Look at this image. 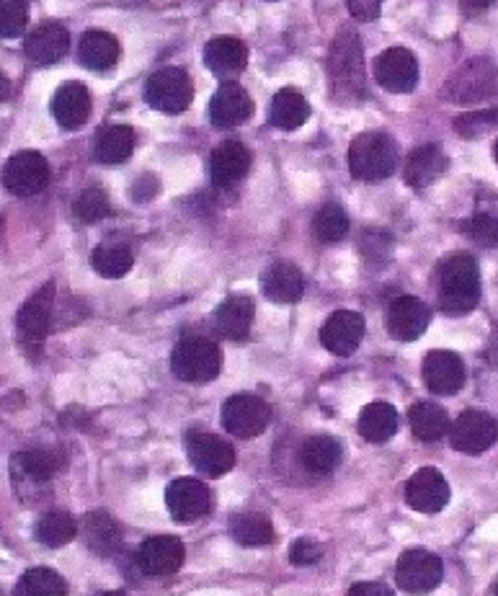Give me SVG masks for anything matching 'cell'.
Masks as SVG:
<instances>
[{"mask_svg": "<svg viewBox=\"0 0 498 596\" xmlns=\"http://www.w3.org/2000/svg\"><path fill=\"white\" fill-rule=\"evenodd\" d=\"M328 78L338 102H359L367 96L364 52L354 28H341L336 34L328 55Z\"/></svg>", "mask_w": 498, "mask_h": 596, "instance_id": "1", "label": "cell"}, {"mask_svg": "<svg viewBox=\"0 0 498 596\" xmlns=\"http://www.w3.org/2000/svg\"><path fill=\"white\" fill-rule=\"evenodd\" d=\"M480 303L478 261L467 254L447 258L439 269V305L447 315H467Z\"/></svg>", "mask_w": 498, "mask_h": 596, "instance_id": "2", "label": "cell"}, {"mask_svg": "<svg viewBox=\"0 0 498 596\" xmlns=\"http://www.w3.org/2000/svg\"><path fill=\"white\" fill-rule=\"evenodd\" d=\"M346 161L357 182L380 184L393 176L395 165H398V148L385 132H364L351 142Z\"/></svg>", "mask_w": 498, "mask_h": 596, "instance_id": "3", "label": "cell"}, {"mask_svg": "<svg viewBox=\"0 0 498 596\" xmlns=\"http://www.w3.org/2000/svg\"><path fill=\"white\" fill-rule=\"evenodd\" d=\"M220 349L215 347L209 339H201V336H192V339H184L173 349L171 367L173 375L184 383H212L215 377L220 375Z\"/></svg>", "mask_w": 498, "mask_h": 596, "instance_id": "4", "label": "cell"}, {"mask_svg": "<svg viewBox=\"0 0 498 596\" xmlns=\"http://www.w3.org/2000/svg\"><path fill=\"white\" fill-rule=\"evenodd\" d=\"M222 429L238 440H256L258 434L266 432L271 421V408L264 398L251 393L230 395L220 413Z\"/></svg>", "mask_w": 498, "mask_h": 596, "instance_id": "5", "label": "cell"}, {"mask_svg": "<svg viewBox=\"0 0 498 596\" xmlns=\"http://www.w3.org/2000/svg\"><path fill=\"white\" fill-rule=\"evenodd\" d=\"M146 98L155 112L182 114L192 106L194 85L182 68H163L150 75Z\"/></svg>", "mask_w": 498, "mask_h": 596, "instance_id": "6", "label": "cell"}, {"mask_svg": "<svg viewBox=\"0 0 498 596\" xmlns=\"http://www.w3.org/2000/svg\"><path fill=\"white\" fill-rule=\"evenodd\" d=\"M444 565L435 552L414 548L406 550L398 560V571H395V581L406 594L424 596L431 594L435 588L442 584Z\"/></svg>", "mask_w": 498, "mask_h": 596, "instance_id": "7", "label": "cell"}, {"mask_svg": "<svg viewBox=\"0 0 498 596\" xmlns=\"http://www.w3.org/2000/svg\"><path fill=\"white\" fill-rule=\"evenodd\" d=\"M55 284L47 282L21 305L16 315V334L26 349H39L53 328L55 313Z\"/></svg>", "mask_w": 498, "mask_h": 596, "instance_id": "8", "label": "cell"}, {"mask_svg": "<svg viewBox=\"0 0 498 596\" xmlns=\"http://www.w3.org/2000/svg\"><path fill=\"white\" fill-rule=\"evenodd\" d=\"M450 444L462 455H483L498 440V423L486 411H462L454 423H450Z\"/></svg>", "mask_w": 498, "mask_h": 596, "instance_id": "9", "label": "cell"}, {"mask_svg": "<svg viewBox=\"0 0 498 596\" xmlns=\"http://www.w3.org/2000/svg\"><path fill=\"white\" fill-rule=\"evenodd\" d=\"M186 455H189L194 470L207 478L225 476L235 465L233 444L209 432H194L186 436Z\"/></svg>", "mask_w": 498, "mask_h": 596, "instance_id": "10", "label": "cell"}, {"mask_svg": "<svg viewBox=\"0 0 498 596\" xmlns=\"http://www.w3.org/2000/svg\"><path fill=\"white\" fill-rule=\"evenodd\" d=\"M49 184V163L45 155L34 153V150H24L16 153L5 163L3 168V186L13 197H34V194L45 191Z\"/></svg>", "mask_w": 498, "mask_h": 596, "instance_id": "11", "label": "cell"}, {"mask_svg": "<svg viewBox=\"0 0 498 596\" xmlns=\"http://www.w3.org/2000/svg\"><path fill=\"white\" fill-rule=\"evenodd\" d=\"M186 550L176 535H155L137 548L135 563L146 576H171L184 565Z\"/></svg>", "mask_w": 498, "mask_h": 596, "instance_id": "12", "label": "cell"}, {"mask_svg": "<svg viewBox=\"0 0 498 596\" xmlns=\"http://www.w3.org/2000/svg\"><path fill=\"white\" fill-rule=\"evenodd\" d=\"M374 81L390 93H410L418 83V60L410 49L393 47L385 49L374 60Z\"/></svg>", "mask_w": 498, "mask_h": 596, "instance_id": "13", "label": "cell"}, {"mask_svg": "<svg viewBox=\"0 0 498 596\" xmlns=\"http://www.w3.org/2000/svg\"><path fill=\"white\" fill-rule=\"evenodd\" d=\"M165 506H169L173 519L192 524L209 512L212 493L197 478H178L165 488Z\"/></svg>", "mask_w": 498, "mask_h": 596, "instance_id": "14", "label": "cell"}, {"mask_svg": "<svg viewBox=\"0 0 498 596\" xmlns=\"http://www.w3.org/2000/svg\"><path fill=\"white\" fill-rule=\"evenodd\" d=\"M431 323V311L424 300L418 297H403L393 300L385 315V328L395 341H416L421 339Z\"/></svg>", "mask_w": 498, "mask_h": 596, "instance_id": "15", "label": "cell"}, {"mask_svg": "<svg viewBox=\"0 0 498 596\" xmlns=\"http://www.w3.org/2000/svg\"><path fill=\"white\" fill-rule=\"evenodd\" d=\"M450 501V483L437 468L416 470L406 483V504L414 512L437 514Z\"/></svg>", "mask_w": 498, "mask_h": 596, "instance_id": "16", "label": "cell"}, {"mask_svg": "<svg viewBox=\"0 0 498 596\" xmlns=\"http://www.w3.org/2000/svg\"><path fill=\"white\" fill-rule=\"evenodd\" d=\"M251 114H254V102H251L248 91L235 81L222 83L209 104V119L220 129L241 127L251 119Z\"/></svg>", "mask_w": 498, "mask_h": 596, "instance_id": "17", "label": "cell"}, {"mask_svg": "<svg viewBox=\"0 0 498 596\" xmlns=\"http://www.w3.org/2000/svg\"><path fill=\"white\" fill-rule=\"evenodd\" d=\"M424 383L435 395H454L465 385V364L454 351H429L421 367Z\"/></svg>", "mask_w": 498, "mask_h": 596, "instance_id": "18", "label": "cell"}, {"mask_svg": "<svg viewBox=\"0 0 498 596\" xmlns=\"http://www.w3.org/2000/svg\"><path fill=\"white\" fill-rule=\"evenodd\" d=\"M364 339V318L354 311H336L321 328V343L331 354L349 357Z\"/></svg>", "mask_w": 498, "mask_h": 596, "instance_id": "19", "label": "cell"}, {"mask_svg": "<svg viewBox=\"0 0 498 596\" xmlns=\"http://www.w3.org/2000/svg\"><path fill=\"white\" fill-rule=\"evenodd\" d=\"M496 85V73L488 68L486 62H467L465 68L460 70L458 75L450 78L447 83V102H458V104H473V102H483V98L490 96Z\"/></svg>", "mask_w": 498, "mask_h": 596, "instance_id": "20", "label": "cell"}, {"mask_svg": "<svg viewBox=\"0 0 498 596\" xmlns=\"http://www.w3.org/2000/svg\"><path fill=\"white\" fill-rule=\"evenodd\" d=\"M251 168V150L238 140H225L215 148L212 163H209V174L212 184L218 189H230V186L241 184Z\"/></svg>", "mask_w": 498, "mask_h": 596, "instance_id": "21", "label": "cell"}, {"mask_svg": "<svg viewBox=\"0 0 498 596\" xmlns=\"http://www.w3.org/2000/svg\"><path fill=\"white\" fill-rule=\"evenodd\" d=\"M262 292L277 305H292L305 294V277L290 261H277L264 271Z\"/></svg>", "mask_w": 498, "mask_h": 596, "instance_id": "22", "label": "cell"}, {"mask_svg": "<svg viewBox=\"0 0 498 596\" xmlns=\"http://www.w3.org/2000/svg\"><path fill=\"white\" fill-rule=\"evenodd\" d=\"M57 470H60V459H57L55 452L49 449L16 452V455L11 457V476L16 488L49 483Z\"/></svg>", "mask_w": 498, "mask_h": 596, "instance_id": "23", "label": "cell"}, {"mask_svg": "<svg viewBox=\"0 0 498 596\" xmlns=\"http://www.w3.org/2000/svg\"><path fill=\"white\" fill-rule=\"evenodd\" d=\"M26 57L37 65H53L57 60H62L65 52L70 49V34L68 28L57 21H47L34 28L32 34L26 37Z\"/></svg>", "mask_w": 498, "mask_h": 596, "instance_id": "24", "label": "cell"}, {"mask_svg": "<svg viewBox=\"0 0 498 596\" xmlns=\"http://www.w3.org/2000/svg\"><path fill=\"white\" fill-rule=\"evenodd\" d=\"M53 114L62 129H81L91 117V93L83 83H65L53 98Z\"/></svg>", "mask_w": 498, "mask_h": 596, "instance_id": "25", "label": "cell"}, {"mask_svg": "<svg viewBox=\"0 0 498 596\" xmlns=\"http://www.w3.org/2000/svg\"><path fill=\"white\" fill-rule=\"evenodd\" d=\"M81 537L93 556L109 558L121 548V529L117 519L106 512H91L81 522Z\"/></svg>", "mask_w": 498, "mask_h": 596, "instance_id": "26", "label": "cell"}, {"mask_svg": "<svg viewBox=\"0 0 498 596\" xmlns=\"http://www.w3.org/2000/svg\"><path fill=\"white\" fill-rule=\"evenodd\" d=\"M248 62V49L235 37H215L205 47V65L222 81L241 75Z\"/></svg>", "mask_w": 498, "mask_h": 596, "instance_id": "27", "label": "cell"}, {"mask_svg": "<svg viewBox=\"0 0 498 596\" xmlns=\"http://www.w3.org/2000/svg\"><path fill=\"white\" fill-rule=\"evenodd\" d=\"M256 307L254 300L245 297V294H233L215 313V326H218L220 336H225L230 341H243L248 336L251 323H254Z\"/></svg>", "mask_w": 498, "mask_h": 596, "instance_id": "28", "label": "cell"}, {"mask_svg": "<svg viewBox=\"0 0 498 596\" xmlns=\"http://www.w3.org/2000/svg\"><path fill=\"white\" fill-rule=\"evenodd\" d=\"M121 55L117 37H112L109 32H99V28H91L81 37V45H78V62L89 70H109L117 65Z\"/></svg>", "mask_w": 498, "mask_h": 596, "instance_id": "29", "label": "cell"}, {"mask_svg": "<svg viewBox=\"0 0 498 596\" xmlns=\"http://www.w3.org/2000/svg\"><path fill=\"white\" fill-rule=\"evenodd\" d=\"M344 449L338 444L336 436L331 434H315L310 440L302 442L300 447V463L305 465V470L313 472V476H328L338 468L341 463Z\"/></svg>", "mask_w": 498, "mask_h": 596, "instance_id": "30", "label": "cell"}, {"mask_svg": "<svg viewBox=\"0 0 498 596\" xmlns=\"http://www.w3.org/2000/svg\"><path fill=\"white\" fill-rule=\"evenodd\" d=\"M410 432L418 442H439L450 434V413L442 406L431 404V400H421L408 411Z\"/></svg>", "mask_w": 498, "mask_h": 596, "instance_id": "31", "label": "cell"}, {"mask_svg": "<svg viewBox=\"0 0 498 596\" xmlns=\"http://www.w3.org/2000/svg\"><path fill=\"white\" fill-rule=\"evenodd\" d=\"M447 171V155L437 145H421L410 153L406 163V184L414 189L431 186Z\"/></svg>", "mask_w": 498, "mask_h": 596, "instance_id": "32", "label": "cell"}, {"mask_svg": "<svg viewBox=\"0 0 498 596\" xmlns=\"http://www.w3.org/2000/svg\"><path fill=\"white\" fill-rule=\"evenodd\" d=\"M398 432V411L390 404H370L359 416V434L372 444H385Z\"/></svg>", "mask_w": 498, "mask_h": 596, "instance_id": "33", "label": "cell"}, {"mask_svg": "<svg viewBox=\"0 0 498 596\" xmlns=\"http://www.w3.org/2000/svg\"><path fill=\"white\" fill-rule=\"evenodd\" d=\"M135 150V132L125 125H112L101 129L96 135V145H93V155L99 163L117 165L125 163Z\"/></svg>", "mask_w": 498, "mask_h": 596, "instance_id": "34", "label": "cell"}, {"mask_svg": "<svg viewBox=\"0 0 498 596\" xmlns=\"http://www.w3.org/2000/svg\"><path fill=\"white\" fill-rule=\"evenodd\" d=\"M230 537H233L238 545H245V548H262V545H271L277 533H274V524L269 516L245 512L235 514L233 519H230Z\"/></svg>", "mask_w": 498, "mask_h": 596, "instance_id": "35", "label": "cell"}, {"mask_svg": "<svg viewBox=\"0 0 498 596\" xmlns=\"http://www.w3.org/2000/svg\"><path fill=\"white\" fill-rule=\"evenodd\" d=\"M271 125L279 127V129H298L308 121L310 117V106H308V98L302 96L300 91L294 89H285L279 91L277 96H274L271 102Z\"/></svg>", "mask_w": 498, "mask_h": 596, "instance_id": "36", "label": "cell"}, {"mask_svg": "<svg viewBox=\"0 0 498 596\" xmlns=\"http://www.w3.org/2000/svg\"><path fill=\"white\" fill-rule=\"evenodd\" d=\"M78 535V519L68 512H49L34 524V537L47 548H62Z\"/></svg>", "mask_w": 498, "mask_h": 596, "instance_id": "37", "label": "cell"}, {"mask_svg": "<svg viewBox=\"0 0 498 596\" xmlns=\"http://www.w3.org/2000/svg\"><path fill=\"white\" fill-rule=\"evenodd\" d=\"M68 594V584L60 573L53 569H28L24 576L19 579L13 596H65Z\"/></svg>", "mask_w": 498, "mask_h": 596, "instance_id": "38", "label": "cell"}, {"mask_svg": "<svg viewBox=\"0 0 498 596\" xmlns=\"http://www.w3.org/2000/svg\"><path fill=\"white\" fill-rule=\"evenodd\" d=\"M313 233L321 243H338L349 233V214L344 212L341 204L328 202L321 207L313 220Z\"/></svg>", "mask_w": 498, "mask_h": 596, "instance_id": "39", "label": "cell"}, {"mask_svg": "<svg viewBox=\"0 0 498 596\" xmlns=\"http://www.w3.org/2000/svg\"><path fill=\"white\" fill-rule=\"evenodd\" d=\"M135 258L125 246H99L91 256V267L104 279H121L132 269Z\"/></svg>", "mask_w": 498, "mask_h": 596, "instance_id": "40", "label": "cell"}, {"mask_svg": "<svg viewBox=\"0 0 498 596\" xmlns=\"http://www.w3.org/2000/svg\"><path fill=\"white\" fill-rule=\"evenodd\" d=\"M73 214L85 225H93V222L106 220L112 214V202L106 197V191L101 189H85L76 197L73 202Z\"/></svg>", "mask_w": 498, "mask_h": 596, "instance_id": "41", "label": "cell"}, {"mask_svg": "<svg viewBox=\"0 0 498 596\" xmlns=\"http://www.w3.org/2000/svg\"><path fill=\"white\" fill-rule=\"evenodd\" d=\"M28 3L26 0H0V37L13 39L26 28Z\"/></svg>", "mask_w": 498, "mask_h": 596, "instance_id": "42", "label": "cell"}, {"mask_svg": "<svg viewBox=\"0 0 498 596\" xmlns=\"http://www.w3.org/2000/svg\"><path fill=\"white\" fill-rule=\"evenodd\" d=\"M462 233L483 248L498 246V218L494 214H475V218L462 222Z\"/></svg>", "mask_w": 498, "mask_h": 596, "instance_id": "43", "label": "cell"}, {"mask_svg": "<svg viewBox=\"0 0 498 596\" xmlns=\"http://www.w3.org/2000/svg\"><path fill=\"white\" fill-rule=\"evenodd\" d=\"M494 125H498V112H475V114H465V117L458 119V132L462 138H478V135L486 132Z\"/></svg>", "mask_w": 498, "mask_h": 596, "instance_id": "44", "label": "cell"}, {"mask_svg": "<svg viewBox=\"0 0 498 596\" xmlns=\"http://www.w3.org/2000/svg\"><path fill=\"white\" fill-rule=\"evenodd\" d=\"M321 558H323V545L315 540H298L290 548V560L292 565H298V569H302V565H313Z\"/></svg>", "mask_w": 498, "mask_h": 596, "instance_id": "45", "label": "cell"}, {"mask_svg": "<svg viewBox=\"0 0 498 596\" xmlns=\"http://www.w3.org/2000/svg\"><path fill=\"white\" fill-rule=\"evenodd\" d=\"M346 5L357 21H374L380 16L382 0H346Z\"/></svg>", "mask_w": 498, "mask_h": 596, "instance_id": "46", "label": "cell"}, {"mask_svg": "<svg viewBox=\"0 0 498 596\" xmlns=\"http://www.w3.org/2000/svg\"><path fill=\"white\" fill-rule=\"evenodd\" d=\"M158 194V182L155 176H140L132 186V199L135 202H148Z\"/></svg>", "mask_w": 498, "mask_h": 596, "instance_id": "47", "label": "cell"}, {"mask_svg": "<svg viewBox=\"0 0 498 596\" xmlns=\"http://www.w3.org/2000/svg\"><path fill=\"white\" fill-rule=\"evenodd\" d=\"M346 596H395V594L387 584H378V581H364V584H354Z\"/></svg>", "mask_w": 498, "mask_h": 596, "instance_id": "48", "label": "cell"}, {"mask_svg": "<svg viewBox=\"0 0 498 596\" xmlns=\"http://www.w3.org/2000/svg\"><path fill=\"white\" fill-rule=\"evenodd\" d=\"M467 11H486L488 5H494V0H462Z\"/></svg>", "mask_w": 498, "mask_h": 596, "instance_id": "49", "label": "cell"}, {"mask_svg": "<svg viewBox=\"0 0 498 596\" xmlns=\"http://www.w3.org/2000/svg\"><path fill=\"white\" fill-rule=\"evenodd\" d=\"M9 96H11V83H9V78L0 73V102H5Z\"/></svg>", "mask_w": 498, "mask_h": 596, "instance_id": "50", "label": "cell"}, {"mask_svg": "<svg viewBox=\"0 0 498 596\" xmlns=\"http://www.w3.org/2000/svg\"><path fill=\"white\" fill-rule=\"evenodd\" d=\"M99 596H125L121 592H104V594H99Z\"/></svg>", "mask_w": 498, "mask_h": 596, "instance_id": "51", "label": "cell"}, {"mask_svg": "<svg viewBox=\"0 0 498 596\" xmlns=\"http://www.w3.org/2000/svg\"><path fill=\"white\" fill-rule=\"evenodd\" d=\"M494 155H496V163H498V140H496V148H494Z\"/></svg>", "mask_w": 498, "mask_h": 596, "instance_id": "52", "label": "cell"}, {"mask_svg": "<svg viewBox=\"0 0 498 596\" xmlns=\"http://www.w3.org/2000/svg\"><path fill=\"white\" fill-rule=\"evenodd\" d=\"M496 596H498V584H496Z\"/></svg>", "mask_w": 498, "mask_h": 596, "instance_id": "53", "label": "cell"}]
</instances>
